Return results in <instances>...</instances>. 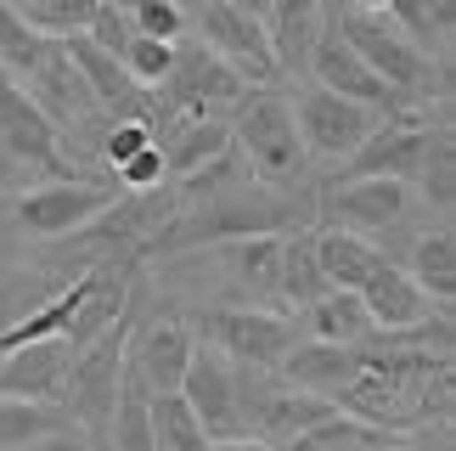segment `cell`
Instances as JSON below:
<instances>
[{
    "mask_svg": "<svg viewBox=\"0 0 456 451\" xmlns=\"http://www.w3.org/2000/svg\"><path fill=\"white\" fill-rule=\"evenodd\" d=\"M45 45H51V34L28 29L23 17H17L12 0H0V74H6V79H28L34 62L45 57Z\"/></svg>",
    "mask_w": 456,
    "mask_h": 451,
    "instance_id": "31",
    "label": "cell"
},
{
    "mask_svg": "<svg viewBox=\"0 0 456 451\" xmlns=\"http://www.w3.org/2000/svg\"><path fill=\"white\" fill-rule=\"evenodd\" d=\"M276 293H282L288 305H310L315 293H327V276H322V259H315V232H288L282 242V271H276Z\"/></svg>",
    "mask_w": 456,
    "mask_h": 451,
    "instance_id": "27",
    "label": "cell"
},
{
    "mask_svg": "<svg viewBox=\"0 0 456 451\" xmlns=\"http://www.w3.org/2000/svg\"><path fill=\"white\" fill-rule=\"evenodd\" d=\"M102 0H17V17L28 29L51 34V40H68V34H85L96 23Z\"/></svg>",
    "mask_w": 456,
    "mask_h": 451,
    "instance_id": "32",
    "label": "cell"
},
{
    "mask_svg": "<svg viewBox=\"0 0 456 451\" xmlns=\"http://www.w3.org/2000/svg\"><path fill=\"white\" fill-rule=\"evenodd\" d=\"M147 418H152V446H158V451H203V446H208L198 412L186 406L181 390L147 395Z\"/></svg>",
    "mask_w": 456,
    "mask_h": 451,
    "instance_id": "26",
    "label": "cell"
},
{
    "mask_svg": "<svg viewBox=\"0 0 456 451\" xmlns=\"http://www.w3.org/2000/svg\"><path fill=\"white\" fill-rule=\"evenodd\" d=\"M113 181L125 186V193H164L169 176H164V152H158V142H152V147H142L135 159L118 164V169H113Z\"/></svg>",
    "mask_w": 456,
    "mask_h": 451,
    "instance_id": "36",
    "label": "cell"
},
{
    "mask_svg": "<svg viewBox=\"0 0 456 451\" xmlns=\"http://www.w3.org/2000/svg\"><path fill=\"white\" fill-rule=\"evenodd\" d=\"M158 152H164V176L186 181L203 164H215L232 152V125L225 119H198V113H175L169 130H158Z\"/></svg>",
    "mask_w": 456,
    "mask_h": 451,
    "instance_id": "17",
    "label": "cell"
},
{
    "mask_svg": "<svg viewBox=\"0 0 456 451\" xmlns=\"http://www.w3.org/2000/svg\"><path fill=\"white\" fill-rule=\"evenodd\" d=\"M389 17L417 51H428V57H440V62L451 57V23H456L451 0H389Z\"/></svg>",
    "mask_w": 456,
    "mask_h": 451,
    "instance_id": "25",
    "label": "cell"
},
{
    "mask_svg": "<svg viewBox=\"0 0 456 451\" xmlns=\"http://www.w3.org/2000/svg\"><path fill=\"white\" fill-rule=\"evenodd\" d=\"M305 327H310L315 344H361V339H372V316H366L361 293H349V288L315 293L305 305Z\"/></svg>",
    "mask_w": 456,
    "mask_h": 451,
    "instance_id": "23",
    "label": "cell"
},
{
    "mask_svg": "<svg viewBox=\"0 0 456 451\" xmlns=\"http://www.w3.org/2000/svg\"><path fill=\"white\" fill-rule=\"evenodd\" d=\"M383 440H395L389 429L361 423V418H349V412H327L322 423H310L305 435H293L288 451H378Z\"/></svg>",
    "mask_w": 456,
    "mask_h": 451,
    "instance_id": "28",
    "label": "cell"
},
{
    "mask_svg": "<svg viewBox=\"0 0 456 451\" xmlns=\"http://www.w3.org/2000/svg\"><path fill=\"white\" fill-rule=\"evenodd\" d=\"M147 384H142V373L130 367V356H125V378H118V401H113V418L108 429H102V440L96 451H158L152 446V418H147Z\"/></svg>",
    "mask_w": 456,
    "mask_h": 451,
    "instance_id": "21",
    "label": "cell"
},
{
    "mask_svg": "<svg viewBox=\"0 0 456 451\" xmlns=\"http://www.w3.org/2000/svg\"><path fill=\"white\" fill-rule=\"evenodd\" d=\"M232 147L248 159V169H254L265 186H299V181H305L310 152H305V142H299V125H293V102H288V96L254 91V96L237 108Z\"/></svg>",
    "mask_w": 456,
    "mask_h": 451,
    "instance_id": "3",
    "label": "cell"
},
{
    "mask_svg": "<svg viewBox=\"0 0 456 451\" xmlns=\"http://www.w3.org/2000/svg\"><path fill=\"white\" fill-rule=\"evenodd\" d=\"M344 6H361V12H389V0H344Z\"/></svg>",
    "mask_w": 456,
    "mask_h": 451,
    "instance_id": "41",
    "label": "cell"
},
{
    "mask_svg": "<svg viewBox=\"0 0 456 451\" xmlns=\"http://www.w3.org/2000/svg\"><path fill=\"white\" fill-rule=\"evenodd\" d=\"M0 327H6V316H0Z\"/></svg>",
    "mask_w": 456,
    "mask_h": 451,
    "instance_id": "44",
    "label": "cell"
},
{
    "mask_svg": "<svg viewBox=\"0 0 456 451\" xmlns=\"http://www.w3.org/2000/svg\"><path fill=\"white\" fill-rule=\"evenodd\" d=\"M411 203V181H389V176H366V181H344L327 193V220H344V232H389L406 220Z\"/></svg>",
    "mask_w": 456,
    "mask_h": 451,
    "instance_id": "14",
    "label": "cell"
},
{
    "mask_svg": "<svg viewBox=\"0 0 456 451\" xmlns=\"http://www.w3.org/2000/svg\"><path fill=\"white\" fill-rule=\"evenodd\" d=\"M40 181H74L62 130L34 108L23 85L0 74V186L23 193V186H40Z\"/></svg>",
    "mask_w": 456,
    "mask_h": 451,
    "instance_id": "2",
    "label": "cell"
},
{
    "mask_svg": "<svg viewBox=\"0 0 456 451\" xmlns=\"http://www.w3.org/2000/svg\"><path fill=\"white\" fill-rule=\"evenodd\" d=\"M125 17H130L135 34H147V40H181V34L191 29L181 0H135Z\"/></svg>",
    "mask_w": 456,
    "mask_h": 451,
    "instance_id": "35",
    "label": "cell"
},
{
    "mask_svg": "<svg viewBox=\"0 0 456 451\" xmlns=\"http://www.w3.org/2000/svg\"><path fill=\"white\" fill-rule=\"evenodd\" d=\"M23 91L34 96V108H40L57 130L68 125H85V119H96L102 113V102L91 96V85H85V74L74 68V57L62 51V40H51L45 45V57L34 62V74L28 79H17Z\"/></svg>",
    "mask_w": 456,
    "mask_h": 451,
    "instance_id": "13",
    "label": "cell"
},
{
    "mask_svg": "<svg viewBox=\"0 0 456 451\" xmlns=\"http://www.w3.org/2000/svg\"><path fill=\"white\" fill-rule=\"evenodd\" d=\"M203 344H215L225 361L237 367H254V373H276L282 356L293 350V327L271 310H237V305H220V310H203Z\"/></svg>",
    "mask_w": 456,
    "mask_h": 451,
    "instance_id": "10",
    "label": "cell"
},
{
    "mask_svg": "<svg viewBox=\"0 0 456 451\" xmlns=\"http://www.w3.org/2000/svg\"><path fill=\"white\" fill-rule=\"evenodd\" d=\"M406 276L428 293L434 305H451L456 299V237L445 232V226H440V232H423V237L411 242Z\"/></svg>",
    "mask_w": 456,
    "mask_h": 451,
    "instance_id": "24",
    "label": "cell"
},
{
    "mask_svg": "<svg viewBox=\"0 0 456 451\" xmlns=\"http://www.w3.org/2000/svg\"><path fill=\"white\" fill-rule=\"evenodd\" d=\"M322 0H271L265 12V40H271V57H276V74H305L310 62V45L322 34Z\"/></svg>",
    "mask_w": 456,
    "mask_h": 451,
    "instance_id": "20",
    "label": "cell"
},
{
    "mask_svg": "<svg viewBox=\"0 0 456 451\" xmlns=\"http://www.w3.org/2000/svg\"><path fill=\"white\" fill-rule=\"evenodd\" d=\"M0 356H6V350H0Z\"/></svg>",
    "mask_w": 456,
    "mask_h": 451,
    "instance_id": "45",
    "label": "cell"
},
{
    "mask_svg": "<svg viewBox=\"0 0 456 451\" xmlns=\"http://www.w3.org/2000/svg\"><path fill=\"white\" fill-rule=\"evenodd\" d=\"M181 395H186V406L198 412V423H203V435H208V440L242 435V412H237V367L215 350V344H198V350H191L186 378H181Z\"/></svg>",
    "mask_w": 456,
    "mask_h": 451,
    "instance_id": "12",
    "label": "cell"
},
{
    "mask_svg": "<svg viewBox=\"0 0 456 451\" xmlns=\"http://www.w3.org/2000/svg\"><path fill=\"white\" fill-rule=\"evenodd\" d=\"M85 34H91V40L108 51V57H125V45H130V34H135V29H130V17L118 12V6H102V12H96V23L85 29Z\"/></svg>",
    "mask_w": 456,
    "mask_h": 451,
    "instance_id": "37",
    "label": "cell"
},
{
    "mask_svg": "<svg viewBox=\"0 0 456 451\" xmlns=\"http://www.w3.org/2000/svg\"><path fill=\"white\" fill-rule=\"evenodd\" d=\"M17 451H96V446H91V435H79V429L68 423V429H57V435H40V440H28Z\"/></svg>",
    "mask_w": 456,
    "mask_h": 451,
    "instance_id": "38",
    "label": "cell"
},
{
    "mask_svg": "<svg viewBox=\"0 0 456 451\" xmlns=\"http://www.w3.org/2000/svg\"><path fill=\"white\" fill-rule=\"evenodd\" d=\"M186 23H198V40L215 51L220 62H232L254 91H265L276 79V57H271V40H265V23L225 0H198V12H186Z\"/></svg>",
    "mask_w": 456,
    "mask_h": 451,
    "instance_id": "8",
    "label": "cell"
},
{
    "mask_svg": "<svg viewBox=\"0 0 456 451\" xmlns=\"http://www.w3.org/2000/svg\"><path fill=\"white\" fill-rule=\"evenodd\" d=\"M428 108H406V113H383L366 142L338 164V181H366V176H389V181H411L428 147Z\"/></svg>",
    "mask_w": 456,
    "mask_h": 451,
    "instance_id": "9",
    "label": "cell"
},
{
    "mask_svg": "<svg viewBox=\"0 0 456 451\" xmlns=\"http://www.w3.org/2000/svg\"><path fill=\"white\" fill-rule=\"evenodd\" d=\"M125 198L118 181H40V186H23L12 198V215L28 237L40 242H57V237H74L79 226H91L96 215H108L113 203Z\"/></svg>",
    "mask_w": 456,
    "mask_h": 451,
    "instance_id": "5",
    "label": "cell"
},
{
    "mask_svg": "<svg viewBox=\"0 0 456 451\" xmlns=\"http://www.w3.org/2000/svg\"><path fill=\"white\" fill-rule=\"evenodd\" d=\"M203 451H276V446H265L259 435H225V440H208Z\"/></svg>",
    "mask_w": 456,
    "mask_h": 451,
    "instance_id": "39",
    "label": "cell"
},
{
    "mask_svg": "<svg viewBox=\"0 0 456 451\" xmlns=\"http://www.w3.org/2000/svg\"><path fill=\"white\" fill-rule=\"evenodd\" d=\"M305 74H315V85H322V91H338V96H349V102H361V108H378V113H406V108H411L406 96H395L389 85H383L372 68H366L355 51L344 45V34L332 29L327 12H322V34H315V45H310Z\"/></svg>",
    "mask_w": 456,
    "mask_h": 451,
    "instance_id": "11",
    "label": "cell"
},
{
    "mask_svg": "<svg viewBox=\"0 0 456 451\" xmlns=\"http://www.w3.org/2000/svg\"><path fill=\"white\" fill-rule=\"evenodd\" d=\"M102 6H118V12H130V6H135V0H102Z\"/></svg>",
    "mask_w": 456,
    "mask_h": 451,
    "instance_id": "42",
    "label": "cell"
},
{
    "mask_svg": "<svg viewBox=\"0 0 456 451\" xmlns=\"http://www.w3.org/2000/svg\"><path fill=\"white\" fill-rule=\"evenodd\" d=\"M361 305H366V316H372V333H406V327H417L434 310V299L395 266V259L361 288Z\"/></svg>",
    "mask_w": 456,
    "mask_h": 451,
    "instance_id": "19",
    "label": "cell"
},
{
    "mask_svg": "<svg viewBox=\"0 0 456 451\" xmlns=\"http://www.w3.org/2000/svg\"><path fill=\"white\" fill-rule=\"evenodd\" d=\"M417 186H423V198L434 203L440 215H451V203H456V135L451 125L440 119V125L428 130V147H423V164H417Z\"/></svg>",
    "mask_w": 456,
    "mask_h": 451,
    "instance_id": "29",
    "label": "cell"
},
{
    "mask_svg": "<svg viewBox=\"0 0 456 451\" xmlns=\"http://www.w3.org/2000/svg\"><path fill=\"white\" fill-rule=\"evenodd\" d=\"M74 418L57 406V401H6L0 395V451H17L40 435H57V429H68Z\"/></svg>",
    "mask_w": 456,
    "mask_h": 451,
    "instance_id": "30",
    "label": "cell"
},
{
    "mask_svg": "<svg viewBox=\"0 0 456 451\" xmlns=\"http://www.w3.org/2000/svg\"><path fill=\"white\" fill-rule=\"evenodd\" d=\"M68 339H34V344H17V350L0 356V395L6 401H57L62 378H68Z\"/></svg>",
    "mask_w": 456,
    "mask_h": 451,
    "instance_id": "16",
    "label": "cell"
},
{
    "mask_svg": "<svg viewBox=\"0 0 456 451\" xmlns=\"http://www.w3.org/2000/svg\"><path fill=\"white\" fill-rule=\"evenodd\" d=\"M315 259H322L327 288H349V293H361L383 266H389V254H383L372 237L344 232V226H322V232H315Z\"/></svg>",
    "mask_w": 456,
    "mask_h": 451,
    "instance_id": "18",
    "label": "cell"
},
{
    "mask_svg": "<svg viewBox=\"0 0 456 451\" xmlns=\"http://www.w3.org/2000/svg\"><path fill=\"white\" fill-rule=\"evenodd\" d=\"M332 17V29L344 34V45L355 51V57L372 68V74L389 85L395 96H406L411 108H428V96L445 108V62L440 57H428V51H417L406 34H400V23L389 12H361V6H338V12H327Z\"/></svg>",
    "mask_w": 456,
    "mask_h": 451,
    "instance_id": "1",
    "label": "cell"
},
{
    "mask_svg": "<svg viewBox=\"0 0 456 451\" xmlns=\"http://www.w3.org/2000/svg\"><path fill=\"white\" fill-rule=\"evenodd\" d=\"M191 350H198V333H191L186 322H135L130 327V344H125V356H130V367L142 373V384L158 395V390H181V378H186V361Z\"/></svg>",
    "mask_w": 456,
    "mask_h": 451,
    "instance_id": "15",
    "label": "cell"
},
{
    "mask_svg": "<svg viewBox=\"0 0 456 451\" xmlns=\"http://www.w3.org/2000/svg\"><path fill=\"white\" fill-rule=\"evenodd\" d=\"M378 451H411V446H400V440H383V446H378Z\"/></svg>",
    "mask_w": 456,
    "mask_h": 451,
    "instance_id": "43",
    "label": "cell"
},
{
    "mask_svg": "<svg viewBox=\"0 0 456 451\" xmlns=\"http://www.w3.org/2000/svg\"><path fill=\"white\" fill-rule=\"evenodd\" d=\"M378 108H361V102H349L338 91H322V85H310V91L293 96V125H299V142L310 159H327V164H344L349 152L366 142V130L378 125Z\"/></svg>",
    "mask_w": 456,
    "mask_h": 451,
    "instance_id": "7",
    "label": "cell"
},
{
    "mask_svg": "<svg viewBox=\"0 0 456 451\" xmlns=\"http://www.w3.org/2000/svg\"><path fill=\"white\" fill-rule=\"evenodd\" d=\"M158 91L169 96V113L220 119V113L242 108L254 85L242 79L232 62H220L203 40H186V34H181V40H175V68H169V79L158 85Z\"/></svg>",
    "mask_w": 456,
    "mask_h": 451,
    "instance_id": "6",
    "label": "cell"
},
{
    "mask_svg": "<svg viewBox=\"0 0 456 451\" xmlns=\"http://www.w3.org/2000/svg\"><path fill=\"white\" fill-rule=\"evenodd\" d=\"M225 6H237V12H248V17H259V23H265V12H271V0H225Z\"/></svg>",
    "mask_w": 456,
    "mask_h": 451,
    "instance_id": "40",
    "label": "cell"
},
{
    "mask_svg": "<svg viewBox=\"0 0 456 451\" xmlns=\"http://www.w3.org/2000/svg\"><path fill=\"white\" fill-rule=\"evenodd\" d=\"M282 242H288V232H242V237H220V259L232 266V276H237L248 293H276Z\"/></svg>",
    "mask_w": 456,
    "mask_h": 451,
    "instance_id": "22",
    "label": "cell"
},
{
    "mask_svg": "<svg viewBox=\"0 0 456 451\" xmlns=\"http://www.w3.org/2000/svg\"><path fill=\"white\" fill-rule=\"evenodd\" d=\"M158 142V125L152 119H142V113H118L108 130H102V159H108V169H118L125 159H135L142 147H152Z\"/></svg>",
    "mask_w": 456,
    "mask_h": 451,
    "instance_id": "33",
    "label": "cell"
},
{
    "mask_svg": "<svg viewBox=\"0 0 456 451\" xmlns=\"http://www.w3.org/2000/svg\"><path fill=\"white\" fill-rule=\"evenodd\" d=\"M125 74L135 85H164L169 79V68H175V40H147V34H130V45H125Z\"/></svg>",
    "mask_w": 456,
    "mask_h": 451,
    "instance_id": "34",
    "label": "cell"
},
{
    "mask_svg": "<svg viewBox=\"0 0 456 451\" xmlns=\"http://www.w3.org/2000/svg\"><path fill=\"white\" fill-rule=\"evenodd\" d=\"M130 327H135V310H130V316H118L108 333L91 339L85 350H74V361H68V378H62V390H57L62 412L85 429V435H91V446L102 440V429H108V418H113L118 378H125V344H130Z\"/></svg>",
    "mask_w": 456,
    "mask_h": 451,
    "instance_id": "4",
    "label": "cell"
}]
</instances>
